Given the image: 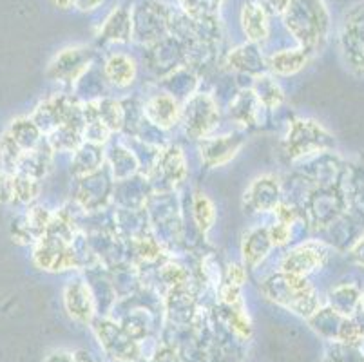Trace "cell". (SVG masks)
Masks as SVG:
<instances>
[{
  "label": "cell",
  "mask_w": 364,
  "mask_h": 362,
  "mask_svg": "<svg viewBox=\"0 0 364 362\" xmlns=\"http://www.w3.org/2000/svg\"><path fill=\"white\" fill-rule=\"evenodd\" d=\"M281 16L303 48L316 51L328 35L330 16L323 0H290L289 8Z\"/></svg>",
  "instance_id": "obj_1"
},
{
  "label": "cell",
  "mask_w": 364,
  "mask_h": 362,
  "mask_svg": "<svg viewBox=\"0 0 364 362\" xmlns=\"http://www.w3.org/2000/svg\"><path fill=\"white\" fill-rule=\"evenodd\" d=\"M263 292L267 297L281 307L310 319L321 308V301L310 281L303 275L277 274L264 281Z\"/></svg>",
  "instance_id": "obj_2"
},
{
  "label": "cell",
  "mask_w": 364,
  "mask_h": 362,
  "mask_svg": "<svg viewBox=\"0 0 364 362\" xmlns=\"http://www.w3.org/2000/svg\"><path fill=\"white\" fill-rule=\"evenodd\" d=\"M339 51L346 69L352 75L364 76V0H357L343 13Z\"/></svg>",
  "instance_id": "obj_3"
},
{
  "label": "cell",
  "mask_w": 364,
  "mask_h": 362,
  "mask_svg": "<svg viewBox=\"0 0 364 362\" xmlns=\"http://www.w3.org/2000/svg\"><path fill=\"white\" fill-rule=\"evenodd\" d=\"M336 147V139L316 119H296L284 139V152L290 159L323 154Z\"/></svg>",
  "instance_id": "obj_4"
},
{
  "label": "cell",
  "mask_w": 364,
  "mask_h": 362,
  "mask_svg": "<svg viewBox=\"0 0 364 362\" xmlns=\"http://www.w3.org/2000/svg\"><path fill=\"white\" fill-rule=\"evenodd\" d=\"M95 334H97L102 348L114 361L136 362L141 357L140 344L136 339H132L124 330V326H118L117 323H111V321H97Z\"/></svg>",
  "instance_id": "obj_5"
},
{
  "label": "cell",
  "mask_w": 364,
  "mask_h": 362,
  "mask_svg": "<svg viewBox=\"0 0 364 362\" xmlns=\"http://www.w3.org/2000/svg\"><path fill=\"white\" fill-rule=\"evenodd\" d=\"M328 254V247L323 241H306V243L297 245L296 248H292L289 254L284 255L283 263H281V270L284 274L306 277V275L319 270L326 263Z\"/></svg>",
  "instance_id": "obj_6"
},
{
  "label": "cell",
  "mask_w": 364,
  "mask_h": 362,
  "mask_svg": "<svg viewBox=\"0 0 364 362\" xmlns=\"http://www.w3.org/2000/svg\"><path fill=\"white\" fill-rule=\"evenodd\" d=\"M218 118L220 115H218L213 98L205 95L194 96L191 102H187V107L183 111L185 132L194 139H205L208 132L216 127Z\"/></svg>",
  "instance_id": "obj_7"
},
{
  "label": "cell",
  "mask_w": 364,
  "mask_h": 362,
  "mask_svg": "<svg viewBox=\"0 0 364 362\" xmlns=\"http://www.w3.org/2000/svg\"><path fill=\"white\" fill-rule=\"evenodd\" d=\"M89 62H91V51L87 48L82 46L68 48L55 56L49 65V76L60 82H75L87 71Z\"/></svg>",
  "instance_id": "obj_8"
},
{
  "label": "cell",
  "mask_w": 364,
  "mask_h": 362,
  "mask_svg": "<svg viewBox=\"0 0 364 362\" xmlns=\"http://www.w3.org/2000/svg\"><path fill=\"white\" fill-rule=\"evenodd\" d=\"M346 207H348V198L344 196L339 185L323 187L314 198V219H316V223H321V227H330L341 215H344Z\"/></svg>",
  "instance_id": "obj_9"
},
{
  "label": "cell",
  "mask_w": 364,
  "mask_h": 362,
  "mask_svg": "<svg viewBox=\"0 0 364 362\" xmlns=\"http://www.w3.org/2000/svg\"><path fill=\"white\" fill-rule=\"evenodd\" d=\"M140 11L132 18L147 20V24H132V33L134 36H140L141 40H156L164 33L171 22V13L167 6L160 4L156 0H145L141 2Z\"/></svg>",
  "instance_id": "obj_10"
},
{
  "label": "cell",
  "mask_w": 364,
  "mask_h": 362,
  "mask_svg": "<svg viewBox=\"0 0 364 362\" xmlns=\"http://www.w3.org/2000/svg\"><path fill=\"white\" fill-rule=\"evenodd\" d=\"M279 181L274 176L254 179L245 192V207L250 212H268L279 205Z\"/></svg>",
  "instance_id": "obj_11"
},
{
  "label": "cell",
  "mask_w": 364,
  "mask_h": 362,
  "mask_svg": "<svg viewBox=\"0 0 364 362\" xmlns=\"http://www.w3.org/2000/svg\"><path fill=\"white\" fill-rule=\"evenodd\" d=\"M243 144L245 139L240 134L205 138L201 144V159L207 167H221L232 158H236Z\"/></svg>",
  "instance_id": "obj_12"
},
{
  "label": "cell",
  "mask_w": 364,
  "mask_h": 362,
  "mask_svg": "<svg viewBox=\"0 0 364 362\" xmlns=\"http://www.w3.org/2000/svg\"><path fill=\"white\" fill-rule=\"evenodd\" d=\"M64 304L69 317L75 319L76 323L89 324L95 315V299L91 290L82 281H71L64 290Z\"/></svg>",
  "instance_id": "obj_13"
},
{
  "label": "cell",
  "mask_w": 364,
  "mask_h": 362,
  "mask_svg": "<svg viewBox=\"0 0 364 362\" xmlns=\"http://www.w3.org/2000/svg\"><path fill=\"white\" fill-rule=\"evenodd\" d=\"M102 42H129L132 38V13L125 6H118L109 13L98 31Z\"/></svg>",
  "instance_id": "obj_14"
},
{
  "label": "cell",
  "mask_w": 364,
  "mask_h": 362,
  "mask_svg": "<svg viewBox=\"0 0 364 362\" xmlns=\"http://www.w3.org/2000/svg\"><path fill=\"white\" fill-rule=\"evenodd\" d=\"M314 51L309 48H299L296 49H287V51L274 53L272 56H268L267 68L274 73V75L279 76H290L299 73L304 65L309 64L310 58H312Z\"/></svg>",
  "instance_id": "obj_15"
},
{
  "label": "cell",
  "mask_w": 364,
  "mask_h": 362,
  "mask_svg": "<svg viewBox=\"0 0 364 362\" xmlns=\"http://www.w3.org/2000/svg\"><path fill=\"white\" fill-rule=\"evenodd\" d=\"M241 28L252 44H259V42L267 40L268 33H270L268 13L264 11V8L257 0L245 4L243 11H241Z\"/></svg>",
  "instance_id": "obj_16"
},
{
  "label": "cell",
  "mask_w": 364,
  "mask_h": 362,
  "mask_svg": "<svg viewBox=\"0 0 364 362\" xmlns=\"http://www.w3.org/2000/svg\"><path fill=\"white\" fill-rule=\"evenodd\" d=\"M145 116L151 119V124L158 125L161 129H168L180 119L181 109L172 96L158 95L147 102V105H145Z\"/></svg>",
  "instance_id": "obj_17"
},
{
  "label": "cell",
  "mask_w": 364,
  "mask_h": 362,
  "mask_svg": "<svg viewBox=\"0 0 364 362\" xmlns=\"http://www.w3.org/2000/svg\"><path fill=\"white\" fill-rule=\"evenodd\" d=\"M105 78L117 87H129L136 78V62L124 53H114L105 62Z\"/></svg>",
  "instance_id": "obj_18"
},
{
  "label": "cell",
  "mask_w": 364,
  "mask_h": 362,
  "mask_svg": "<svg viewBox=\"0 0 364 362\" xmlns=\"http://www.w3.org/2000/svg\"><path fill=\"white\" fill-rule=\"evenodd\" d=\"M272 241H270V235H268V228H254V230L248 232L243 239V261L247 267L254 268L267 257V254L272 248Z\"/></svg>",
  "instance_id": "obj_19"
},
{
  "label": "cell",
  "mask_w": 364,
  "mask_h": 362,
  "mask_svg": "<svg viewBox=\"0 0 364 362\" xmlns=\"http://www.w3.org/2000/svg\"><path fill=\"white\" fill-rule=\"evenodd\" d=\"M328 304L333 312L350 317L360 307V290L355 284H339L328 294Z\"/></svg>",
  "instance_id": "obj_20"
},
{
  "label": "cell",
  "mask_w": 364,
  "mask_h": 362,
  "mask_svg": "<svg viewBox=\"0 0 364 362\" xmlns=\"http://www.w3.org/2000/svg\"><path fill=\"white\" fill-rule=\"evenodd\" d=\"M160 171L167 178L168 183H180L181 179L187 174L185 169V158L178 147H171L161 154Z\"/></svg>",
  "instance_id": "obj_21"
},
{
  "label": "cell",
  "mask_w": 364,
  "mask_h": 362,
  "mask_svg": "<svg viewBox=\"0 0 364 362\" xmlns=\"http://www.w3.org/2000/svg\"><path fill=\"white\" fill-rule=\"evenodd\" d=\"M194 221H196L198 228H200L203 234H207L210 228L216 223V208H214V203L203 192H196L194 196Z\"/></svg>",
  "instance_id": "obj_22"
},
{
  "label": "cell",
  "mask_w": 364,
  "mask_h": 362,
  "mask_svg": "<svg viewBox=\"0 0 364 362\" xmlns=\"http://www.w3.org/2000/svg\"><path fill=\"white\" fill-rule=\"evenodd\" d=\"M254 95L259 98V104L268 105V107H277L283 102V91L272 78H261L259 89Z\"/></svg>",
  "instance_id": "obj_23"
},
{
  "label": "cell",
  "mask_w": 364,
  "mask_h": 362,
  "mask_svg": "<svg viewBox=\"0 0 364 362\" xmlns=\"http://www.w3.org/2000/svg\"><path fill=\"white\" fill-rule=\"evenodd\" d=\"M268 235H270V241H272L274 247H281V245L289 243L290 235H292V227L290 225H284L281 221H277V225H272L268 228Z\"/></svg>",
  "instance_id": "obj_24"
},
{
  "label": "cell",
  "mask_w": 364,
  "mask_h": 362,
  "mask_svg": "<svg viewBox=\"0 0 364 362\" xmlns=\"http://www.w3.org/2000/svg\"><path fill=\"white\" fill-rule=\"evenodd\" d=\"M247 281V272H245L243 267L240 265H232V267H228L227 272V279H225V283L234 284V287H243V283Z\"/></svg>",
  "instance_id": "obj_25"
},
{
  "label": "cell",
  "mask_w": 364,
  "mask_h": 362,
  "mask_svg": "<svg viewBox=\"0 0 364 362\" xmlns=\"http://www.w3.org/2000/svg\"><path fill=\"white\" fill-rule=\"evenodd\" d=\"M259 4L263 6L267 13H272V15H283L284 9L289 8L290 0H259Z\"/></svg>",
  "instance_id": "obj_26"
},
{
  "label": "cell",
  "mask_w": 364,
  "mask_h": 362,
  "mask_svg": "<svg viewBox=\"0 0 364 362\" xmlns=\"http://www.w3.org/2000/svg\"><path fill=\"white\" fill-rule=\"evenodd\" d=\"M350 257H352L353 263H357L359 267L364 268V230L363 234L359 235V239L353 243V247L350 248Z\"/></svg>",
  "instance_id": "obj_27"
},
{
  "label": "cell",
  "mask_w": 364,
  "mask_h": 362,
  "mask_svg": "<svg viewBox=\"0 0 364 362\" xmlns=\"http://www.w3.org/2000/svg\"><path fill=\"white\" fill-rule=\"evenodd\" d=\"M104 0H75V8L82 9V11H91L97 9Z\"/></svg>",
  "instance_id": "obj_28"
},
{
  "label": "cell",
  "mask_w": 364,
  "mask_h": 362,
  "mask_svg": "<svg viewBox=\"0 0 364 362\" xmlns=\"http://www.w3.org/2000/svg\"><path fill=\"white\" fill-rule=\"evenodd\" d=\"M48 362H75V358H73V355L58 351V353H53V357Z\"/></svg>",
  "instance_id": "obj_29"
},
{
  "label": "cell",
  "mask_w": 364,
  "mask_h": 362,
  "mask_svg": "<svg viewBox=\"0 0 364 362\" xmlns=\"http://www.w3.org/2000/svg\"><path fill=\"white\" fill-rule=\"evenodd\" d=\"M53 6H56L58 9H68L71 6H75V0H51Z\"/></svg>",
  "instance_id": "obj_30"
}]
</instances>
